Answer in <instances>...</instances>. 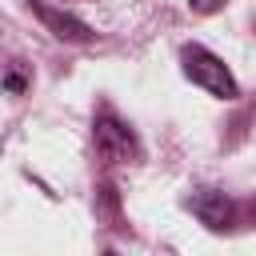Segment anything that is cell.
Wrapping results in <instances>:
<instances>
[{
    "label": "cell",
    "mask_w": 256,
    "mask_h": 256,
    "mask_svg": "<svg viewBox=\"0 0 256 256\" xmlns=\"http://www.w3.org/2000/svg\"><path fill=\"white\" fill-rule=\"evenodd\" d=\"M96 148H100L104 160H136V140H132V132H128L120 120H112V116H100V120H96Z\"/></svg>",
    "instance_id": "cell-2"
},
{
    "label": "cell",
    "mask_w": 256,
    "mask_h": 256,
    "mask_svg": "<svg viewBox=\"0 0 256 256\" xmlns=\"http://www.w3.org/2000/svg\"><path fill=\"white\" fill-rule=\"evenodd\" d=\"M192 212L208 224V228H224L232 216V204L224 200V192H196L192 196Z\"/></svg>",
    "instance_id": "cell-4"
},
{
    "label": "cell",
    "mask_w": 256,
    "mask_h": 256,
    "mask_svg": "<svg viewBox=\"0 0 256 256\" xmlns=\"http://www.w3.org/2000/svg\"><path fill=\"white\" fill-rule=\"evenodd\" d=\"M188 4H192V12H204L208 16V12H220L228 0H188Z\"/></svg>",
    "instance_id": "cell-5"
},
{
    "label": "cell",
    "mask_w": 256,
    "mask_h": 256,
    "mask_svg": "<svg viewBox=\"0 0 256 256\" xmlns=\"http://www.w3.org/2000/svg\"><path fill=\"white\" fill-rule=\"evenodd\" d=\"M180 60H184L188 80H192V84H200L204 92H212V96H220V100H236V96H240V88H236L232 72H228V68H224V60H220V56H212L208 48L188 44V48L180 52Z\"/></svg>",
    "instance_id": "cell-1"
},
{
    "label": "cell",
    "mask_w": 256,
    "mask_h": 256,
    "mask_svg": "<svg viewBox=\"0 0 256 256\" xmlns=\"http://www.w3.org/2000/svg\"><path fill=\"white\" fill-rule=\"evenodd\" d=\"M32 12H36L60 40H72V44H88V40H92V28H88L84 20H76V16H68V12H56V8H44V4H32Z\"/></svg>",
    "instance_id": "cell-3"
}]
</instances>
